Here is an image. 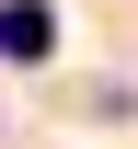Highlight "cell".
I'll list each match as a JSON object with an SVG mask.
<instances>
[{
	"label": "cell",
	"mask_w": 138,
	"mask_h": 149,
	"mask_svg": "<svg viewBox=\"0 0 138 149\" xmlns=\"http://www.w3.org/2000/svg\"><path fill=\"white\" fill-rule=\"evenodd\" d=\"M58 46V12H46V0H12V12H0V57H46Z\"/></svg>",
	"instance_id": "6da1fadb"
}]
</instances>
